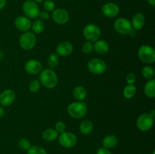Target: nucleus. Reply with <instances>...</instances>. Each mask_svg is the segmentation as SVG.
<instances>
[{"instance_id": "obj_8", "label": "nucleus", "mask_w": 155, "mask_h": 154, "mask_svg": "<svg viewBox=\"0 0 155 154\" xmlns=\"http://www.w3.org/2000/svg\"><path fill=\"white\" fill-rule=\"evenodd\" d=\"M154 122V118L150 113H142L136 119V127L139 131L146 132L151 129Z\"/></svg>"}, {"instance_id": "obj_33", "label": "nucleus", "mask_w": 155, "mask_h": 154, "mask_svg": "<svg viewBox=\"0 0 155 154\" xmlns=\"http://www.w3.org/2000/svg\"><path fill=\"white\" fill-rule=\"evenodd\" d=\"M54 129L58 134H61V133L66 131V124L62 121H58L56 122Z\"/></svg>"}, {"instance_id": "obj_11", "label": "nucleus", "mask_w": 155, "mask_h": 154, "mask_svg": "<svg viewBox=\"0 0 155 154\" xmlns=\"http://www.w3.org/2000/svg\"><path fill=\"white\" fill-rule=\"evenodd\" d=\"M51 18L55 24L64 25L69 21L70 15L68 11L65 10L64 8H58L53 11L51 14Z\"/></svg>"}, {"instance_id": "obj_9", "label": "nucleus", "mask_w": 155, "mask_h": 154, "mask_svg": "<svg viewBox=\"0 0 155 154\" xmlns=\"http://www.w3.org/2000/svg\"><path fill=\"white\" fill-rule=\"evenodd\" d=\"M87 68L89 71L95 75L103 74L107 69V63L102 59L92 58L87 63Z\"/></svg>"}, {"instance_id": "obj_20", "label": "nucleus", "mask_w": 155, "mask_h": 154, "mask_svg": "<svg viewBox=\"0 0 155 154\" xmlns=\"http://www.w3.org/2000/svg\"><path fill=\"white\" fill-rule=\"evenodd\" d=\"M93 123L89 119H84V120H83L80 122V126H79V130H80V133L84 134V135L91 134L92 131H93Z\"/></svg>"}, {"instance_id": "obj_7", "label": "nucleus", "mask_w": 155, "mask_h": 154, "mask_svg": "<svg viewBox=\"0 0 155 154\" xmlns=\"http://www.w3.org/2000/svg\"><path fill=\"white\" fill-rule=\"evenodd\" d=\"M114 29L117 33L123 36L131 34L133 31L130 21L125 18H119L115 20Z\"/></svg>"}, {"instance_id": "obj_25", "label": "nucleus", "mask_w": 155, "mask_h": 154, "mask_svg": "<svg viewBox=\"0 0 155 154\" xmlns=\"http://www.w3.org/2000/svg\"><path fill=\"white\" fill-rule=\"evenodd\" d=\"M137 92V88L135 85H127L123 90V96L126 99H131L134 98Z\"/></svg>"}, {"instance_id": "obj_31", "label": "nucleus", "mask_w": 155, "mask_h": 154, "mask_svg": "<svg viewBox=\"0 0 155 154\" xmlns=\"http://www.w3.org/2000/svg\"><path fill=\"white\" fill-rule=\"evenodd\" d=\"M18 146L23 150H27L31 146V143L27 138H21L18 141Z\"/></svg>"}, {"instance_id": "obj_36", "label": "nucleus", "mask_w": 155, "mask_h": 154, "mask_svg": "<svg viewBox=\"0 0 155 154\" xmlns=\"http://www.w3.org/2000/svg\"><path fill=\"white\" fill-rule=\"evenodd\" d=\"M96 154H113L109 149H107V148L104 147H100L98 148V150H97Z\"/></svg>"}, {"instance_id": "obj_30", "label": "nucleus", "mask_w": 155, "mask_h": 154, "mask_svg": "<svg viewBox=\"0 0 155 154\" xmlns=\"http://www.w3.org/2000/svg\"><path fill=\"white\" fill-rule=\"evenodd\" d=\"M42 3L43 9L45 11L52 12L55 9V3L53 0H45Z\"/></svg>"}, {"instance_id": "obj_1", "label": "nucleus", "mask_w": 155, "mask_h": 154, "mask_svg": "<svg viewBox=\"0 0 155 154\" xmlns=\"http://www.w3.org/2000/svg\"><path fill=\"white\" fill-rule=\"evenodd\" d=\"M39 81L40 82V84L46 88L52 89L57 86L58 83V77L52 69L47 68L42 69L39 74Z\"/></svg>"}, {"instance_id": "obj_2", "label": "nucleus", "mask_w": 155, "mask_h": 154, "mask_svg": "<svg viewBox=\"0 0 155 154\" xmlns=\"http://www.w3.org/2000/svg\"><path fill=\"white\" fill-rule=\"evenodd\" d=\"M88 111L87 105L83 101H74L68 106L67 112L73 119H83Z\"/></svg>"}, {"instance_id": "obj_21", "label": "nucleus", "mask_w": 155, "mask_h": 154, "mask_svg": "<svg viewBox=\"0 0 155 154\" xmlns=\"http://www.w3.org/2000/svg\"><path fill=\"white\" fill-rule=\"evenodd\" d=\"M73 96L77 101H83L87 96L86 89L83 86H76L73 90Z\"/></svg>"}, {"instance_id": "obj_12", "label": "nucleus", "mask_w": 155, "mask_h": 154, "mask_svg": "<svg viewBox=\"0 0 155 154\" xmlns=\"http://www.w3.org/2000/svg\"><path fill=\"white\" fill-rule=\"evenodd\" d=\"M24 69L30 75H38L43 69L42 64L36 59L28 60L24 64Z\"/></svg>"}, {"instance_id": "obj_4", "label": "nucleus", "mask_w": 155, "mask_h": 154, "mask_svg": "<svg viewBox=\"0 0 155 154\" xmlns=\"http://www.w3.org/2000/svg\"><path fill=\"white\" fill-rule=\"evenodd\" d=\"M138 57L142 62L146 64H151L155 61V51L153 47L143 45L138 49Z\"/></svg>"}, {"instance_id": "obj_24", "label": "nucleus", "mask_w": 155, "mask_h": 154, "mask_svg": "<svg viewBox=\"0 0 155 154\" xmlns=\"http://www.w3.org/2000/svg\"><path fill=\"white\" fill-rule=\"evenodd\" d=\"M45 23L44 21H41L40 19H35L31 24V28L30 30H32V33L34 34H40L45 30Z\"/></svg>"}, {"instance_id": "obj_5", "label": "nucleus", "mask_w": 155, "mask_h": 154, "mask_svg": "<svg viewBox=\"0 0 155 154\" xmlns=\"http://www.w3.org/2000/svg\"><path fill=\"white\" fill-rule=\"evenodd\" d=\"M83 35L86 41L95 42L101 39V30L98 25L95 24H86L83 30Z\"/></svg>"}, {"instance_id": "obj_15", "label": "nucleus", "mask_w": 155, "mask_h": 154, "mask_svg": "<svg viewBox=\"0 0 155 154\" xmlns=\"http://www.w3.org/2000/svg\"><path fill=\"white\" fill-rule=\"evenodd\" d=\"M16 94L12 89H5L0 93V105L2 107H8L15 102Z\"/></svg>"}, {"instance_id": "obj_10", "label": "nucleus", "mask_w": 155, "mask_h": 154, "mask_svg": "<svg viewBox=\"0 0 155 154\" xmlns=\"http://www.w3.org/2000/svg\"><path fill=\"white\" fill-rule=\"evenodd\" d=\"M58 138L59 144L64 148H72L77 144V137L72 132L64 131L60 134Z\"/></svg>"}, {"instance_id": "obj_40", "label": "nucleus", "mask_w": 155, "mask_h": 154, "mask_svg": "<svg viewBox=\"0 0 155 154\" xmlns=\"http://www.w3.org/2000/svg\"><path fill=\"white\" fill-rule=\"evenodd\" d=\"M33 1L36 3H37V4H39V3H42L45 0H33Z\"/></svg>"}, {"instance_id": "obj_23", "label": "nucleus", "mask_w": 155, "mask_h": 154, "mask_svg": "<svg viewBox=\"0 0 155 154\" xmlns=\"http://www.w3.org/2000/svg\"><path fill=\"white\" fill-rule=\"evenodd\" d=\"M58 133L55 131L54 128H47L42 133V139L45 141H54L58 139Z\"/></svg>"}, {"instance_id": "obj_37", "label": "nucleus", "mask_w": 155, "mask_h": 154, "mask_svg": "<svg viewBox=\"0 0 155 154\" xmlns=\"http://www.w3.org/2000/svg\"><path fill=\"white\" fill-rule=\"evenodd\" d=\"M7 3V0H0V11L2 10L6 5Z\"/></svg>"}, {"instance_id": "obj_41", "label": "nucleus", "mask_w": 155, "mask_h": 154, "mask_svg": "<svg viewBox=\"0 0 155 154\" xmlns=\"http://www.w3.org/2000/svg\"><path fill=\"white\" fill-rule=\"evenodd\" d=\"M2 57H3V53H2V51L0 50V60H2Z\"/></svg>"}, {"instance_id": "obj_38", "label": "nucleus", "mask_w": 155, "mask_h": 154, "mask_svg": "<svg viewBox=\"0 0 155 154\" xmlns=\"http://www.w3.org/2000/svg\"><path fill=\"white\" fill-rule=\"evenodd\" d=\"M4 114H5L4 108H3V107H2V106L0 105V118L2 117V116H4Z\"/></svg>"}, {"instance_id": "obj_26", "label": "nucleus", "mask_w": 155, "mask_h": 154, "mask_svg": "<svg viewBox=\"0 0 155 154\" xmlns=\"http://www.w3.org/2000/svg\"><path fill=\"white\" fill-rule=\"evenodd\" d=\"M59 63V56L56 53H51L47 58V65L50 69H54Z\"/></svg>"}, {"instance_id": "obj_14", "label": "nucleus", "mask_w": 155, "mask_h": 154, "mask_svg": "<svg viewBox=\"0 0 155 154\" xmlns=\"http://www.w3.org/2000/svg\"><path fill=\"white\" fill-rule=\"evenodd\" d=\"M14 24L17 30L24 33V32L30 31L32 21L30 18H27L24 15H19L15 18Z\"/></svg>"}, {"instance_id": "obj_29", "label": "nucleus", "mask_w": 155, "mask_h": 154, "mask_svg": "<svg viewBox=\"0 0 155 154\" xmlns=\"http://www.w3.org/2000/svg\"><path fill=\"white\" fill-rule=\"evenodd\" d=\"M41 88V84L39 79H33L29 83V90L33 93H36Z\"/></svg>"}, {"instance_id": "obj_28", "label": "nucleus", "mask_w": 155, "mask_h": 154, "mask_svg": "<svg viewBox=\"0 0 155 154\" xmlns=\"http://www.w3.org/2000/svg\"><path fill=\"white\" fill-rule=\"evenodd\" d=\"M27 151V154H48L43 147L39 146H31Z\"/></svg>"}, {"instance_id": "obj_17", "label": "nucleus", "mask_w": 155, "mask_h": 154, "mask_svg": "<svg viewBox=\"0 0 155 154\" xmlns=\"http://www.w3.org/2000/svg\"><path fill=\"white\" fill-rule=\"evenodd\" d=\"M93 50H95V52L101 55H104L108 53L110 50V45L107 41L104 39H98L93 44Z\"/></svg>"}, {"instance_id": "obj_3", "label": "nucleus", "mask_w": 155, "mask_h": 154, "mask_svg": "<svg viewBox=\"0 0 155 154\" xmlns=\"http://www.w3.org/2000/svg\"><path fill=\"white\" fill-rule=\"evenodd\" d=\"M36 42H37V39H36V34L30 31L23 33L18 39L20 47L25 51H30L34 48L36 45Z\"/></svg>"}, {"instance_id": "obj_6", "label": "nucleus", "mask_w": 155, "mask_h": 154, "mask_svg": "<svg viewBox=\"0 0 155 154\" xmlns=\"http://www.w3.org/2000/svg\"><path fill=\"white\" fill-rule=\"evenodd\" d=\"M22 11L24 16L31 19H36L39 17L40 9L37 3L33 0H26L22 5Z\"/></svg>"}, {"instance_id": "obj_22", "label": "nucleus", "mask_w": 155, "mask_h": 154, "mask_svg": "<svg viewBox=\"0 0 155 154\" xmlns=\"http://www.w3.org/2000/svg\"><path fill=\"white\" fill-rule=\"evenodd\" d=\"M118 138L117 136L114 134H109L105 136L102 140L103 147L107 148V149H111L115 147L118 143Z\"/></svg>"}, {"instance_id": "obj_18", "label": "nucleus", "mask_w": 155, "mask_h": 154, "mask_svg": "<svg viewBox=\"0 0 155 154\" xmlns=\"http://www.w3.org/2000/svg\"><path fill=\"white\" fill-rule=\"evenodd\" d=\"M133 30H140L143 28L145 24V15L142 13H136L132 18L130 21Z\"/></svg>"}, {"instance_id": "obj_27", "label": "nucleus", "mask_w": 155, "mask_h": 154, "mask_svg": "<svg viewBox=\"0 0 155 154\" xmlns=\"http://www.w3.org/2000/svg\"><path fill=\"white\" fill-rule=\"evenodd\" d=\"M142 75L148 80L154 79V69L150 65H146L142 69Z\"/></svg>"}, {"instance_id": "obj_13", "label": "nucleus", "mask_w": 155, "mask_h": 154, "mask_svg": "<svg viewBox=\"0 0 155 154\" xmlns=\"http://www.w3.org/2000/svg\"><path fill=\"white\" fill-rule=\"evenodd\" d=\"M101 12L105 17L108 18H114L120 13V8L117 4L113 2H108L103 5Z\"/></svg>"}, {"instance_id": "obj_35", "label": "nucleus", "mask_w": 155, "mask_h": 154, "mask_svg": "<svg viewBox=\"0 0 155 154\" xmlns=\"http://www.w3.org/2000/svg\"><path fill=\"white\" fill-rule=\"evenodd\" d=\"M39 19L42 21H48V19L50 18V14H49V12L48 11H40L39 12Z\"/></svg>"}, {"instance_id": "obj_39", "label": "nucleus", "mask_w": 155, "mask_h": 154, "mask_svg": "<svg viewBox=\"0 0 155 154\" xmlns=\"http://www.w3.org/2000/svg\"><path fill=\"white\" fill-rule=\"evenodd\" d=\"M147 2H148V4L151 6H152V7H154L155 5V0H147Z\"/></svg>"}, {"instance_id": "obj_16", "label": "nucleus", "mask_w": 155, "mask_h": 154, "mask_svg": "<svg viewBox=\"0 0 155 154\" xmlns=\"http://www.w3.org/2000/svg\"><path fill=\"white\" fill-rule=\"evenodd\" d=\"M74 51V46L72 43L68 41H64L57 45L55 49L56 54L60 57H68L71 55Z\"/></svg>"}, {"instance_id": "obj_34", "label": "nucleus", "mask_w": 155, "mask_h": 154, "mask_svg": "<svg viewBox=\"0 0 155 154\" xmlns=\"http://www.w3.org/2000/svg\"><path fill=\"white\" fill-rule=\"evenodd\" d=\"M126 81L128 85H134L136 82V75L133 72H129L126 76Z\"/></svg>"}, {"instance_id": "obj_19", "label": "nucleus", "mask_w": 155, "mask_h": 154, "mask_svg": "<svg viewBox=\"0 0 155 154\" xmlns=\"http://www.w3.org/2000/svg\"><path fill=\"white\" fill-rule=\"evenodd\" d=\"M144 93L145 95L148 98H155V79H148L146 82L144 86Z\"/></svg>"}, {"instance_id": "obj_32", "label": "nucleus", "mask_w": 155, "mask_h": 154, "mask_svg": "<svg viewBox=\"0 0 155 154\" xmlns=\"http://www.w3.org/2000/svg\"><path fill=\"white\" fill-rule=\"evenodd\" d=\"M82 51L85 54H91L93 51V43L89 41H86L83 44Z\"/></svg>"}]
</instances>
